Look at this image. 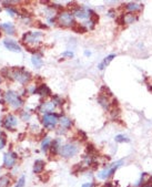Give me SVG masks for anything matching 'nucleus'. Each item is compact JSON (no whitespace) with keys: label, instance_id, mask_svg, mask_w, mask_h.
<instances>
[{"label":"nucleus","instance_id":"obj_1","mask_svg":"<svg viewBox=\"0 0 152 187\" xmlns=\"http://www.w3.org/2000/svg\"><path fill=\"white\" fill-rule=\"evenodd\" d=\"M10 78L14 79V81L19 82L22 86H26L30 82L32 77H31V73L28 72L27 70L23 68V66H19V68H14V69L10 70Z\"/></svg>","mask_w":152,"mask_h":187},{"label":"nucleus","instance_id":"obj_2","mask_svg":"<svg viewBox=\"0 0 152 187\" xmlns=\"http://www.w3.org/2000/svg\"><path fill=\"white\" fill-rule=\"evenodd\" d=\"M42 38V33L39 31H29L22 36V42L28 48H36Z\"/></svg>","mask_w":152,"mask_h":187},{"label":"nucleus","instance_id":"obj_3","mask_svg":"<svg viewBox=\"0 0 152 187\" xmlns=\"http://www.w3.org/2000/svg\"><path fill=\"white\" fill-rule=\"evenodd\" d=\"M3 100L14 110H18L23 105V100L21 99V96L17 92L11 91V90H9L3 94Z\"/></svg>","mask_w":152,"mask_h":187},{"label":"nucleus","instance_id":"obj_4","mask_svg":"<svg viewBox=\"0 0 152 187\" xmlns=\"http://www.w3.org/2000/svg\"><path fill=\"white\" fill-rule=\"evenodd\" d=\"M79 152V146L76 143H66L64 145L60 146L59 149V155L64 158H70V157H73L76 154H78Z\"/></svg>","mask_w":152,"mask_h":187},{"label":"nucleus","instance_id":"obj_5","mask_svg":"<svg viewBox=\"0 0 152 187\" xmlns=\"http://www.w3.org/2000/svg\"><path fill=\"white\" fill-rule=\"evenodd\" d=\"M122 164H123V161L120 160V161H118V162L113 163L112 165H110V166H108V167L103 168L102 171H100L99 173L97 174L98 178H99V179H102V181H105V179H108L109 177H111L114 173H116V171L120 167V166L122 165Z\"/></svg>","mask_w":152,"mask_h":187},{"label":"nucleus","instance_id":"obj_6","mask_svg":"<svg viewBox=\"0 0 152 187\" xmlns=\"http://www.w3.org/2000/svg\"><path fill=\"white\" fill-rule=\"evenodd\" d=\"M58 22L61 27H73L76 25L73 14L70 11H61L58 14Z\"/></svg>","mask_w":152,"mask_h":187},{"label":"nucleus","instance_id":"obj_7","mask_svg":"<svg viewBox=\"0 0 152 187\" xmlns=\"http://www.w3.org/2000/svg\"><path fill=\"white\" fill-rule=\"evenodd\" d=\"M41 122L43 124V126L48 129H53L57 124L59 123V115L55 113H48V114H43L41 118Z\"/></svg>","mask_w":152,"mask_h":187},{"label":"nucleus","instance_id":"obj_8","mask_svg":"<svg viewBox=\"0 0 152 187\" xmlns=\"http://www.w3.org/2000/svg\"><path fill=\"white\" fill-rule=\"evenodd\" d=\"M18 154L16 152H8L3 155V167L7 168V169H12L14 167H16L17 162H18Z\"/></svg>","mask_w":152,"mask_h":187},{"label":"nucleus","instance_id":"obj_9","mask_svg":"<svg viewBox=\"0 0 152 187\" xmlns=\"http://www.w3.org/2000/svg\"><path fill=\"white\" fill-rule=\"evenodd\" d=\"M2 125L5 129L14 131L17 125H18V118H17L14 114H8V115H6V117L3 118Z\"/></svg>","mask_w":152,"mask_h":187},{"label":"nucleus","instance_id":"obj_10","mask_svg":"<svg viewBox=\"0 0 152 187\" xmlns=\"http://www.w3.org/2000/svg\"><path fill=\"white\" fill-rule=\"evenodd\" d=\"M57 105L53 103L52 101H46L40 103L38 107V111L40 113H43V114H48V113H53V111L55 110Z\"/></svg>","mask_w":152,"mask_h":187},{"label":"nucleus","instance_id":"obj_11","mask_svg":"<svg viewBox=\"0 0 152 187\" xmlns=\"http://www.w3.org/2000/svg\"><path fill=\"white\" fill-rule=\"evenodd\" d=\"M3 46H5L9 51H12V52H21V47L14 40H10V39H5L3 40Z\"/></svg>","mask_w":152,"mask_h":187},{"label":"nucleus","instance_id":"obj_12","mask_svg":"<svg viewBox=\"0 0 152 187\" xmlns=\"http://www.w3.org/2000/svg\"><path fill=\"white\" fill-rule=\"evenodd\" d=\"M44 168H46V162L43 160H36L33 163V167L32 172L33 174H37V175H41L44 172Z\"/></svg>","mask_w":152,"mask_h":187},{"label":"nucleus","instance_id":"obj_13","mask_svg":"<svg viewBox=\"0 0 152 187\" xmlns=\"http://www.w3.org/2000/svg\"><path fill=\"white\" fill-rule=\"evenodd\" d=\"M0 29H1L5 33L9 34V36H12V34L16 33V27H14V23H11V22L1 23V25H0Z\"/></svg>","mask_w":152,"mask_h":187},{"label":"nucleus","instance_id":"obj_14","mask_svg":"<svg viewBox=\"0 0 152 187\" xmlns=\"http://www.w3.org/2000/svg\"><path fill=\"white\" fill-rule=\"evenodd\" d=\"M90 16V10H86V9H77L75 11V17H77L78 19L86 20Z\"/></svg>","mask_w":152,"mask_h":187},{"label":"nucleus","instance_id":"obj_15","mask_svg":"<svg viewBox=\"0 0 152 187\" xmlns=\"http://www.w3.org/2000/svg\"><path fill=\"white\" fill-rule=\"evenodd\" d=\"M39 94V95L41 96H48L51 94V91H50V89L48 88L46 84H41L40 86L36 88V91H35V94Z\"/></svg>","mask_w":152,"mask_h":187},{"label":"nucleus","instance_id":"obj_16","mask_svg":"<svg viewBox=\"0 0 152 187\" xmlns=\"http://www.w3.org/2000/svg\"><path fill=\"white\" fill-rule=\"evenodd\" d=\"M60 146L61 145L59 144V141L58 140L51 141V144H50V147H49V151H50V153H51V155H53V156L58 155Z\"/></svg>","mask_w":152,"mask_h":187},{"label":"nucleus","instance_id":"obj_17","mask_svg":"<svg viewBox=\"0 0 152 187\" xmlns=\"http://www.w3.org/2000/svg\"><path fill=\"white\" fill-rule=\"evenodd\" d=\"M59 123H60L61 127H64V129H71V126H72V121L68 117V116H61L60 120H59Z\"/></svg>","mask_w":152,"mask_h":187},{"label":"nucleus","instance_id":"obj_18","mask_svg":"<svg viewBox=\"0 0 152 187\" xmlns=\"http://www.w3.org/2000/svg\"><path fill=\"white\" fill-rule=\"evenodd\" d=\"M98 102H99V104L103 107V110L108 111L110 109V103H109V100L107 99V96L101 94V95L98 97Z\"/></svg>","mask_w":152,"mask_h":187},{"label":"nucleus","instance_id":"obj_19","mask_svg":"<svg viewBox=\"0 0 152 187\" xmlns=\"http://www.w3.org/2000/svg\"><path fill=\"white\" fill-rule=\"evenodd\" d=\"M31 63L33 64V66L35 68H37V69H40L42 66V64H43V62H42V59L41 57L39 54H33L32 57H31Z\"/></svg>","mask_w":152,"mask_h":187},{"label":"nucleus","instance_id":"obj_20","mask_svg":"<svg viewBox=\"0 0 152 187\" xmlns=\"http://www.w3.org/2000/svg\"><path fill=\"white\" fill-rule=\"evenodd\" d=\"M12 179L9 175H2L0 176V187H10Z\"/></svg>","mask_w":152,"mask_h":187},{"label":"nucleus","instance_id":"obj_21","mask_svg":"<svg viewBox=\"0 0 152 187\" xmlns=\"http://www.w3.org/2000/svg\"><path fill=\"white\" fill-rule=\"evenodd\" d=\"M116 58V54H110V55H108L107 58H105V60L101 62V63L98 66V68H99V70H103L105 68V66H108L109 63H110L111 61L113 60V59Z\"/></svg>","mask_w":152,"mask_h":187},{"label":"nucleus","instance_id":"obj_22","mask_svg":"<svg viewBox=\"0 0 152 187\" xmlns=\"http://www.w3.org/2000/svg\"><path fill=\"white\" fill-rule=\"evenodd\" d=\"M50 144H51V140H50V137H48V136L47 137H44L41 142V151L46 153V152L49 149Z\"/></svg>","mask_w":152,"mask_h":187},{"label":"nucleus","instance_id":"obj_23","mask_svg":"<svg viewBox=\"0 0 152 187\" xmlns=\"http://www.w3.org/2000/svg\"><path fill=\"white\" fill-rule=\"evenodd\" d=\"M140 8H141V6L138 5V3H136V2H130V3H128V5H125V9L129 11H137Z\"/></svg>","mask_w":152,"mask_h":187},{"label":"nucleus","instance_id":"obj_24","mask_svg":"<svg viewBox=\"0 0 152 187\" xmlns=\"http://www.w3.org/2000/svg\"><path fill=\"white\" fill-rule=\"evenodd\" d=\"M72 29L78 33H84V32H87V30H88L83 25H75L72 27Z\"/></svg>","mask_w":152,"mask_h":187},{"label":"nucleus","instance_id":"obj_25","mask_svg":"<svg viewBox=\"0 0 152 187\" xmlns=\"http://www.w3.org/2000/svg\"><path fill=\"white\" fill-rule=\"evenodd\" d=\"M114 141L116 142H118V143H128V142H130V140L127 137V136H125V135H121V134H119V135H117L116 137H114Z\"/></svg>","mask_w":152,"mask_h":187},{"label":"nucleus","instance_id":"obj_26","mask_svg":"<svg viewBox=\"0 0 152 187\" xmlns=\"http://www.w3.org/2000/svg\"><path fill=\"white\" fill-rule=\"evenodd\" d=\"M123 18H125V23H132L133 21H136L137 20V17L133 16L132 14H125V16H123Z\"/></svg>","mask_w":152,"mask_h":187},{"label":"nucleus","instance_id":"obj_27","mask_svg":"<svg viewBox=\"0 0 152 187\" xmlns=\"http://www.w3.org/2000/svg\"><path fill=\"white\" fill-rule=\"evenodd\" d=\"M25 186H26V176L22 175V176H20L19 178H18L14 187H25Z\"/></svg>","mask_w":152,"mask_h":187},{"label":"nucleus","instance_id":"obj_28","mask_svg":"<svg viewBox=\"0 0 152 187\" xmlns=\"http://www.w3.org/2000/svg\"><path fill=\"white\" fill-rule=\"evenodd\" d=\"M89 19H90V21H91L93 25H96V23L99 21V16H98L96 12H93V11L90 10V16H89Z\"/></svg>","mask_w":152,"mask_h":187},{"label":"nucleus","instance_id":"obj_29","mask_svg":"<svg viewBox=\"0 0 152 187\" xmlns=\"http://www.w3.org/2000/svg\"><path fill=\"white\" fill-rule=\"evenodd\" d=\"M6 10H7V12H8L11 17H14V16H16V14H18V10H17L16 8H14V7H7V8H6Z\"/></svg>","mask_w":152,"mask_h":187},{"label":"nucleus","instance_id":"obj_30","mask_svg":"<svg viewBox=\"0 0 152 187\" xmlns=\"http://www.w3.org/2000/svg\"><path fill=\"white\" fill-rule=\"evenodd\" d=\"M30 117H31V114L29 112H27V111L21 112V118L23 120V121H29Z\"/></svg>","mask_w":152,"mask_h":187},{"label":"nucleus","instance_id":"obj_31","mask_svg":"<svg viewBox=\"0 0 152 187\" xmlns=\"http://www.w3.org/2000/svg\"><path fill=\"white\" fill-rule=\"evenodd\" d=\"M6 144H7V136H6V134H5L2 137L0 138V149H2L6 146Z\"/></svg>","mask_w":152,"mask_h":187},{"label":"nucleus","instance_id":"obj_32","mask_svg":"<svg viewBox=\"0 0 152 187\" xmlns=\"http://www.w3.org/2000/svg\"><path fill=\"white\" fill-rule=\"evenodd\" d=\"M62 57H68V58H73V52L72 51H64V53H62Z\"/></svg>","mask_w":152,"mask_h":187},{"label":"nucleus","instance_id":"obj_33","mask_svg":"<svg viewBox=\"0 0 152 187\" xmlns=\"http://www.w3.org/2000/svg\"><path fill=\"white\" fill-rule=\"evenodd\" d=\"M108 16L111 17V18H113V17H116V11L113 10V9H111V10L108 11Z\"/></svg>","mask_w":152,"mask_h":187},{"label":"nucleus","instance_id":"obj_34","mask_svg":"<svg viewBox=\"0 0 152 187\" xmlns=\"http://www.w3.org/2000/svg\"><path fill=\"white\" fill-rule=\"evenodd\" d=\"M81 187H93V183H84Z\"/></svg>","mask_w":152,"mask_h":187},{"label":"nucleus","instance_id":"obj_35","mask_svg":"<svg viewBox=\"0 0 152 187\" xmlns=\"http://www.w3.org/2000/svg\"><path fill=\"white\" fill-rule=\"evenodd\" d=\"M105 187H112V184H111V183H107V184L105 185Z\"/></svg>","mask_w":152,"mask_h":187},{"label":"nucleus","instance_id":"obj_36","mask_svg":"<svg viewBox=\"0 0 152 187\" xmlns=\"http://www.w3.org/2000/svg\"><path fill=\"white\" fill-rule=\"evenodd\" d=\"M3 135H5V133H3V132H2V131H1V129H0V138L2 137Z\"/></svg>","mask_w":152,"mask_h":187},{"label":"nucleus","instance_id":"obj_37","mask_svg":"<svg viewBox=\"0 0 152 187\" xmlns=\"http://www.w3.org/2000/svg\"><path fill=\"white\" fill-rule=\"evenodd\" d=\"M84 54H86V55H90V52H88V51H86V52H84Z\"/></svg>","mask_w":152,"mask_h":187},{"label":"nucleus","instance_id":"obj_38","mask_svg":"<svg viewBox=\"0 0 152 187\" xmlns=\"http://www.w3.org/2000/svg\"><path fill=\"white\" fill-rule=\"evenodd\" d=\"M0 82H1V78H0Z\"/></svg>","mask_w":152,"mask_h":187},{"label":"nucleus","instance_id":"obj_39","mask_svg":"<svg viewBox=\"0 0 152 187\" xmlns=\"http://www.w3.org/2000/svg\"><path fill=\"white\" fill-rule=\"evenodd\" d=\"M0 12H1V9H0Z\"/></svg>","mask_w":152,"mask_h":187}]
</instances>
